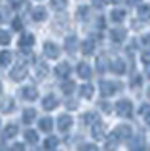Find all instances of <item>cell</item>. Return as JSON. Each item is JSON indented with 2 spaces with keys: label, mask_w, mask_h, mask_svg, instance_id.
<instances>
[{
  "label": "cell",
  "mask_w": 150,
  "mask_h": 151,
  "mask_svg": "<svg viewBox=\"0 0 150 151\" xmlns=\"http://www.w3.org/2000/svg\"><path fill=\"white\" fill-rule=\"evenodd\" d=\"M40 130H44V132H50L51 130V119H50V117L40 119Z\"/></svg>",
  "instance_id": "15"
},
{
  "label": "cell",
  "mask_w": 150,
  "mask_h": 151,
  "mask_svg": "<svg viewBox=\"0 0 150 151\" xmlns=\"http://www.w3.org/2000/svg\"><path fill=\"white\" fill-rule=\"evenodd\" d=\"M51 6H53L55 9H63L65 6H67V0H51Z\"/></svg>",
  "instance_id": "18"
},
{
  "label": "cell",
  "mask_w": 150,
  "mask_h": 151,
  "mask_svg": "<svg viewBox=\"0 0 150 151\" xmlns=\"http://www.w3.org/2000/svg\"><path fill=\"white\" fill-rule=\"evenodd\" d=\"M78 74H80L82 78H87V76H90V68H87L86 64H80L78 66Z\"/></svg>",
  "instance_id": "19"
},
{
  "label": "cell",
  "mask_w": 150,
  "mask_h": 151,
  "mask_svg": "<svg viewBox=\"0 0 150 151\" xmlns=\"http://www.w3.org/2000/svg\"><path fill=\"white\" fill-rule=\"evenodd\" d=\"M55 106H57V98L53 96V94H48V96H44V100H42V108L44 110H55Z\"/></svg>",
  "instance_id": "6"
},
{
  "label": "cell",
  "mask_w": 150,
  "mask_h": 151,
  "mask_svg": "<svg viewBox=\"0 0 150 151\" xmlns=\"http://www.w3.org/2000/svg\"><path fill=\"white\" fill-rule=\"evenodd\" d=\"M63 91L65 93H70V91H72V85H70V83H65L63 85Z\"/></svg>",
  "instance_id": "25"
},
{
  "label": "cell",
  "mask_w": 150,
  "mask_h": 151,
  "mask_svg": "<svg viewBox=\"0 0 150 151\" xmlns=\"http://www.w3.org/2000/svg\"><path fill=\"white\" fill-rule=\"evenodd\" d=\"M68 70H70V66H68L67 63H61L57 68H55V74H57L59 78H65V76L68 74Z\"/></svg>",
  "instance_id": "13"
},
{
  "label": "cell",
  "mask_w": 150,
  "mask_h": 151,
  "mask_svg": "<svg viewBox=\"0 0 150 151\" xmlns=\"http://www.w3.org/2000/svg\"><path fill=\"white\" fill-rule=\"evenodd\" d=\"M44 55L50 57V59H57L59 57V47L55 44H51V42H46L44 44Z\"/></svg>",
  "instance_id": "3"
},
{
  "label": "cell",
  "mask_w": 150,
  "mask_h": 151,
  "mask_svg": "<svg viewBox=\"0 0 150 151\" xmlns=\"http://www.w3.org/2000/svg\"><path fill=\"white\" fill-rule=\"evenodd\" d=\"M21 94H23V98H25V100H29V102H32V100H36V98H38V91H36L34 85H27V87H23L21 89Z\"/></svg>",
  "instance_id": "2"
},
{
  "label": "cell",
  "mask_w": 150,
  "mask_h": 151,
  "mask_svg": "<svg viewBox=\"0 0 150 151\" xmlns=\"http://www.w3.org/2000/svg\"><path fill=\"white\" fill-rule=\"evenodd\" d=\"M2 91H4V87H2V83H0V94H2Z\"/></svg>",
  "instance_id": "27"
},
{
  "label": "cell",
  "mask_w": 150,
  "mask_h": 151,
  "mask_svg": "<svg viewBox=\"0 0 150 151\" xmlns=\"http://www.w3.org/2000/svg\"><path fill=\"white\" fill-rule=\"evenodd\" d=\"M34 119H36V111L32 110V108H29V110L23 111V123H25V125H31Z\"/></svg>",
  "instance_id": "8"
},
{
  "label": "cell",
  "mask_w": 150,
  "mask_h": 151,
  "mask_svg": "<svg viewBox=\"0 0 150 151\" xmlns=\"http://www.w3.org/2000/svg\"><path fill=\"white\" fill-rule=\"evenodd\" d=\"M12 42V36L8 30H0V45H8Z\"/></svg>",
  "instance_id": "14"
},
{
  "label": "cell",
  "mask_w": 150,
  "mask_h": 151,
  "mask_svg": "<svg viewBox=\"0 0 150 151\" xmlns=\"http://www.w3.org/2000/svg\"><path fill=\"white\" fill-rule=\"evenodd\" d=\"M13 8H15L17 12H27V9H29V2H27V0H19Z\"/></svg>",
  "instance_id": "16"
},
{
  "label": "cell",
  "mask_w": 150,
  "mask_h": 151,
  "mask_svg": "<svg viewBox=\"0 0 150 151\" xmlns=\"http://www.w3.org/2000/svg\"><path fill=\"white\" fill-rule=\"evenodd\" d=\"M57 123H59V130H68V127L72 125V119L68 115H61Z\"/></svg>",
  "instance_id": "10"
},
{
  "label": "cell",
  "mask_w": 150,
  "mask_h": 151,
  "mask_svg": "<svg viewBox=\"0 0 150 151\" xmlns=\"http://www.w3.org/2000/svg\"><path fill=\"white\" fill-rule=\"evenodd\" d=\"M17 132H19V129H17L15 123H8V125L4 127L2 136H4L6 140H12V138H15V136H17Z\"/></svg>",
  "instance_id": "4"
},
{
  "label": "cell",
  "mask_w": 150,
  "mask_h": 151,
  "mask_svg": "<svg viewBox=\"0 0 150 151\" xmlns=\"http://www.w3.org/2000/svg\"><path fill=\"white\" fill-rule=\"evenodd\" d=\"M10 63H12V53L6 51V49L0 51V66H8Z\"/></svg>",
  "instance_id": "12"
},
{
  "label": "cell",
  "mask_w": 150,
  "mask_h": 151,
  "mask_svg": "<svg viewBox=\"0 0 150 151\" xmlns=\"http://www.w3.org/2000/svg\"><path fill=\"white\" fill-rule=\"evenodd\" d=\"M82 93H84V96H91V87H84Z\"/></svg>",
  "instance_id": "24"
},
{
  "label": "cell",
  "mask_w": 150,
  "mask_h": 151,
  "mask_svg": "<svg viewBox=\"0 0 150 151\" xmlns=\"http://www.w3.org/2000/svg\"><path fill=\"white\" fill-rule=\"evenodd\" d=\"M12 151H25V144H13Z\"/></svg>",
  "instance_id": "23"
},
{
  "label": "cell",
  "mask_w": 150,
  "mask_h": 151,
  "mask_svg": "<svg viewBox=\"0 0 150 151\" xmlns=\"http://www.w3.org/2000/svg\"><path fill=\"white\" fill-rule=\"evenodd\" d=\"M32 44H34V36L31 34V32H25V34H21L19 38V47L21 49H29V47H32Z\"/></svg>",
  "instance_id": "5"
},
{
  "label": "cell",
  "mask_w": 150,
  "mask_h": 151,
  "mask_svg": "<svg viewBox=\"0 0 150 151\" xmlns=\"http://www.w3.org/2000/svg\"><path fill=\"white\" fill-rule=\"evenodd\" d=\"M12 28H15V30H21V28H23V23H21V19H19V17L12 21Z\"/></svg>",
  "instance_id": "20"
},
{
  "label": "cell",
  "mask_w": 150,
  "mask_h": 151,
  "mask_svg": "<svg viewBox=\"0 0 150 151\" xmlns=\"http://www.w3.org/2000/svg\"><path fill=\"white\" fill-rule=\"evenodd\" d=\"M0 110L4 113H10L15 110V102H13V98H4L2 102H0Z\"/></svg>",
  "instance_id": "7"
},
{
  "label": "cell",
  "mask_w": 150,
  "mask_h": 151,
  "mask_svg": "<svg viewBox=\"0 0 150 151\" xmlns=\"http://www.w3.org/2000/svg\"><path fill=\"white\" fill-rule=\"evenodd\" d=\"M74 47H76V40H74V38H68V40H67V49L74 51Z\"/></svg>",
  "instance_id": "21"
},
{
  "label": "cell",
  "mask_w": 150,
  "mask_h": 151,
  "mask_svg": "<svg viewBox=\"0 0 150 151\" xmlns=\"http://www.w3.org/2000/svg\"><path fill=\"white\" fill-rule=\"evenodd\" d=\"M46 17H48V12H46L44 8H34L32 9V19H34V21H44Z\"/></svg>",
  "instance_id": "9"
},
{
  "label": "cell",
  "mask_w": 150,
  "mask_h": 151,
  "mask_svg": "<svg viewBox=\"0 0 150 151\" xmlns=\"http://www.w3.org/2000/svg\"><path fill=\"white\" fill-rule=\"evenodd\" d=\"M36 68H38V76H46V74H48V66H46V64H38Z\"/></svg>",
  "instance_id": "22"
},
{
  "label": "cell",
  "mask_w": 150,
  "mask_h": 151,
  "mask_svg": "<svg viewBox=\"0 0 150 151\" xmlns=\"http://www.w3.org/2000/svg\"><path fill=\"white\" fill-rule=\"evenodd\" d=\"M82 151H95V147H87L86 145V147H82Z\"/></svg>",
  "instance_id": "26"
},
{
  "label": "cell",
  "mask_w": 150,
  "mask_h": 151,
  "mask_svg": "<svg viewBox=\"0 0 150 151\" xmlns=\"http://www.w3.org/2000/svg\"><path fill=\"white\" fill-rule=\"evenodd\" d=\"M25 140L29 142L31 145H34L36 142H38V134H36V130H32V129H27V130H25Z\"/></svg>",
  "instance_id": "11"
},
{
  "label": "cell",
  "mask_w": 150,
  "mask_h": 151,
  "mask_svg": "<svg viewBox=\"0 0 150 151\" xmlns=\"http://www.w3.org/2000/svg\"><path fill=\"white\" fill-rule=\"evenodd\" d=\"M55 145H57V138H53V136H50V138L44 142V147L46 149H53Z\"/></svg>",
  "instance_id": "17"
},
{
  "label": "cell",
  "mask_w": 150,
  "mask_h": 151,
  "mask_svg": "<svg viewBox=\"0 0 150 151\" xmlns=\"http://www.w3.org/2000/svg\"><path fill=\"white\" fill-rule=\"evenodd\" d=\"M27 74H29V66L27 64H17V66H13V70H12V79L13 81H21V79H25L27 78Z\"/></svg>",
  "instance_id": "1"
}]
</instances>
